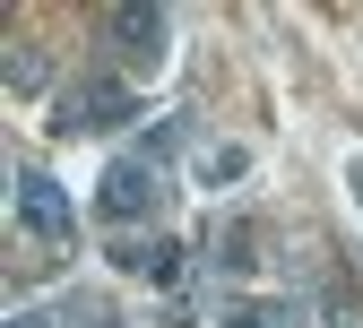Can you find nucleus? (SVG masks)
Segmentation results:
<instances>
[{"label":"nucleus","mask_w":363,"mask_h":328,"mask_svg":"<svg viewBox=\"0 0 363 328\" xmlns=\"http://www.w3.org/2000/svg\"><path fill=\"white\" fill-rule=\"evenodd\" d=\"M182 259H191V251H182V242H164V233H156V242H130V233L113 242V268L147 276V285H182Z\"/></svg>","instance_id":"obj_5"},{"label":"nucleus","mask_w":363,"mask_h":328,"mask_svg":"<svg viewBox=\"0 0 363 328\" xmlns=\"http://www.w3.org/2000/svg\"><path fill=\"white\" fill-rule=\"evenodd\" d=\"M104 43L121 52V69H164V52H173V18L156 9V0H121V9H104Z\"/></svg>","instance_id":"obj_2"},{"label":"nucleus","mask_w":363,"mask_h":328,"mask_svg":"<svg viewBox=\"0 0 363 328\" xmlns=\"http://www.w3.org/2000/svg\"><path fill=\"white\" fill-rule=\"evenodd\" d=\"M121 121H139V96H130V78H78L52 96V130L78 138V130H121Z\"/></svg>","instance_id":"obj_1"},{"label":"nucleus","mask_w":363,"mask_h":328,"mask_svg":"<svg viewBox=\"0 0 363 328\" xmlns=\"http://www.w3.org/2000/svg\"><path fill=\"white\" fill-rule=\"evenodd\" d=\"M251 173V147H208L199 156V181H208V191H225V181H242Z\"/></svg>","instance_id":"obj_8"},{"label":"nucleus","mask_w":363,"mask_h":328,"mask_svg":"<svg viewBox=\"0 0 363 328\" xmlns=\"http://www.w3.org/2000/svg\"><path fill=\"white\" fill-rule=\"evenodd\" d=\"M320 328H363V302H354L346 285H329V294H320Z\"/></svg>","instance_id":"obj_9"},{"label":"nucleus","mask_w":363,"mask_h":328,"mask_svg":"<svg viewBox=\"0 0 363 328\" xmlns=\"http://www.w3.org/2000/svg\"><path fill=\"white\" fill-rule=\"evenodd\" d=\"M208 259H216V268H259V225H242V216H234V225H216Z\"/></svg>","instance_id":"obj_7"},{"label":"nucleus","mask_w":363,"mask_h":328,"mask_svg":"<svg viewBox=\"0 0 363 328\" xmlns=\"http://www.w3.org/2000/svg\"><path fill=\"white\" fill-rule=\"evenodd\" d=\"M69 319H78V328H121V319H113L104 302H69Z\"/></svg>","instance_id":"obj_11"},{"label":"nucleus","mask_w":363,"mask_h":328,"mask_svg":"<svg viewBox=\"0 0 363 328\" xmlns=\"http://www.w3.org/2000/svg\"><path fill=\"white\" fill-rule=\"evenodd\" d=\"M9 328H52V319H43V311H18V319H9Z\"/></svg>","instance_id":"obj_12"},{"label":"nucleus","mask_w":363,"mask_h":328,"mask_svg":"<svg viewBox=\"0 0 363 328\" xmlns=\"http://www.w3.org/2000/svg\"><path fill=\"white\" fill-rule=\"evenodd\" d=\"M0 86H9V96H43V86H52V52H43V43H9Z\"/></svg>","instance_id":"obj_6"},{"label":"nucleus","mask_w":363,"mask_h":328,"mask_svg":"<svg viewBox=\"0 0 363 328\" xmlns=\"http://www.w3.org/2000/svg\"><path fill=\"white\" fill-rule=\"evenodd\" d=\"M216 328H286V311H225Z\"/></svg>","instance_id":"obj_10"},{"label":"nucleus","mask_w":363,"mask_h":328,"mask_svg":"<svg viewBox=\"0 0 363 328\" xmlns=\"http://www.w3.org/2000/svg\"><path fill=\"white\" fill-rule=\"evenodd\" d=\"M18 225L35 233V242H69V233H78V208H69V191H61L52 173L18 164Z\"/></svg>","instance_id":"obj_4"},{"label":"nucleus","mask_w":363,"mask_h":328,"mask_svg":"<svg viewBox=\"0 0 363 328\" xmlns=\"http://www.w3.org/2000/svg\"><path fill=\"white\" fill-rule=\"evenodd\" d=\"M156 199H164V181H156L147 156H113L104 181H96V216H104V225H147Z\"/></svg>","instance_id":"obj_3"}]
</instances>
